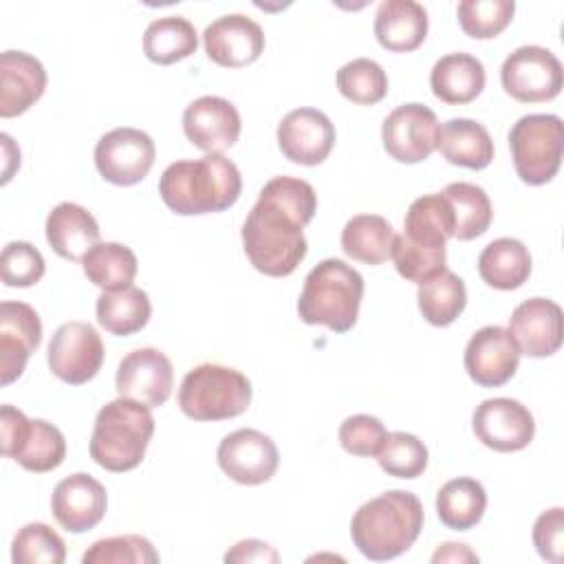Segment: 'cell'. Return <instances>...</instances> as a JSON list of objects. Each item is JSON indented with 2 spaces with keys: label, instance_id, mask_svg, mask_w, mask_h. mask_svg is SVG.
<instances>
[{
  "label": "cell",
  "instance_id": "obj_1",
  "mask_svg": "<svg viewBox=\"0 0 564 564\" xmlns=\"http://www.w3.org/2000/svg\"><path fill=\"white\" fill-rule=\"evenodd\" d=\"M317 196L311 183L295 176H275L258 194L242 223V247L264 275H291L304 260L308 245L304 227L313 220Z\"/></svg>",
  "mask_w": 564,
  "mask_h": 564
},
{
  "label": "cell",
  "instance_id": "obj_2",
  "mask_svg": "<svg viewBox=\"0 0 564 564\" xmlns=\"http://www.w3.org/2000/svg\"><path fill=\"white\" fill-rule=\"evenodd\" d=\"M242 192V176L223 154H205L170 163L159 178V194L178 216H200L229 209Z\"/></svg>",
  "mask_w": 564,
  "mask_h": 564
},
{
  "label": "cell",
  "instance_id": "obj_3",
  "mask_svg": "<svg viewBox=\"0 0 564 564\" xmlns=\"http://www.w3.org/2000/svg\"><path fill=\"white\" fill-rule=\"evenodd\" d=\"M423 520V505L412 491L390 489L370 498L355 511L350 538L364 557L388 562L416 542Z\"/></svg>",
  "mask_w": 564,
  "mask_h": 564
},
{
  "label": "cell",
  "instance_id": "obj_4",
  "mask_svg": "<svg viewBox=\"0 0 564 564\" xmlns=\"http://www.w3.org/2000/svg\"><path fill=\"white\" fill-rule=\"evenodd\" d=\"M361 297V273L339 258H326L304 278L297 315L308 326H326L333 333H348L357 324Z\"/></svg>",
  "mask_w": 564,
  "mask_h": 564
},
{
  "label": "cell",
  "instance_id": "obj_5",
  "mask_svg": "<svg viewBox=\"0 0 564 564\" xmlns=\"http://www.w3.org/2000/svg\"><path fill=\"white\" fill-rule=\"evenodd\" d=\"M154 434V416L148 405L119 397L106 403L90 434V458L115 474L130 471L141 465Z\"/></svg>",
  "mask_w": 564,
  "mask_h": 564
},
{
  "label": "cell",
  "instance_id": "obj_6",
  "mask_svg": "<svg viewBox=\"0 0 564 564\" xmlns=\"http://www.w3.org/2000/svg\"><path fill=\"white\" fill-rule=\"evenodd\" d=\"M251 381L236 368L200 364L181 381L178 408L194 421H225L247 412Z\"/></svg>",
  "mask_w": 564,
  "mask_h": 564
},
{
  "label": "cell",
  "instance_id": "obj_7",
  "mask_svg": "<svg viewBox=\"0 0 564 564\" xmlns=\"http://www.w3.org/2000/svg\"><path fill=\"white\" fill-rule=\"evenodd\" d=\"M509 150L516 174L527 185L553 181L562 165L564 123L557 115H524L509 130Z\"/></svg>",
  "mask_w": 564,
  "mask_h": 564
},
{
  "label": "cell",
  "instance_id": "obj_8",
  "mask_svg": "<svg viewBox=\"0 0 564 564\" xmlns=\"http://www.w3.org/2000/svg\"><path fill=\"white\" fill-rule=\"evenodd\" d=\"M0 436L2 454L26 471H53L66 458V441L59 427L44 419H26L22 410L9 403L0 408Z\"/></svg>",
  "mask_w": 564,
  "mask_h": 564
},
{
  "label": "cell",
  "instance_id": "obj_9",
  "mask_svg": "<svg viewBox=\"0 0 564 564\" xmlns=\"http://www.w3.org/2000/svg\"><path fill=\"white\" fill-rule=\"evenodd\" d=\"M500 82L505 93L516 101L540 104L560 95L564 70L553 51L538 44H527L505 57Z\"/></svg>",
  "mask_w": 564,
  "mask_h": 564
},
{
  "label": "cell",
  "instance_id": "obj_10",
  "mask_svg": "<svg viewBox=\"0 0 564 564\" xmlns=\"http://www.w3.org/2000/svg\"><path fill=\"white\" fill-rule=\"evenodd\" d=\"M156 148L148 132L139 128H115L95 145V165L104 181L130 187L141 183L154 165Z\"/></svg>",
  "mask_w": 564,
  "mask_h": 564
},
{
  "label": "cell",
  "instance_id": "obj_11",
  "mask_svg": "<svg viewBox=\"0 0 564 564\" xmlns=\"http://www.w3.org/2000/svg\"><path fill=\"white\" fill-rule=\"evenodd\" d=\"M46 359L59 381L88 383L104 364L101 335L88 322H64L48 341Z\"/></svg>",
  "mask_w": 564,
  "mask_h": 564
},
{
  "label": "cell",
  "instance_id": "obj_12",
  "mask_svg": "<svg viewBox=\"0 0 564 564\" xmlns=\"http://www.w3.org/2000/svg\"><path fill=\"white\" fill-rule=\"evenodd\" d=\"M438 119L434 110L423 104L397 106L381 126V141L386 152L399 163H421L436 150Z\"/></svg>",
  "mask_w": 564,
  "mask_h": 564
},
{
  "label": "cell",
  "instance_id": "obj_13",
  "mask_svg": "<svg viewBox=\"0 0 564 564\" xmlns=\"http://www.w3.org/2000/svg\"><path fill=\"white\" fill-rule=\"evenodd\" d=\"M216 460L234 482L253 487L273 478L280 465V454L271 436L242 427L220 441Z\"/></svg>",
  "mask_w": 564,
  "mask_h": 564
},
{
  "label": "cell",
  "instance_id": "obj_14",
  "mask_svg": "<svg viewBox=\"0 0 564 564\" xmlns=\"http://www.w3.org/2000/svg\"><path fill=\"white\" fill-rule=\"evenodd\" d=\"M476 438L494 452H520L535 434V421L527 405L509 397L485 399L471 416Z\"/></svg>",
  "mask_w": 564,
  "mask_h": 564
},
{
  "label": "cell",
  "instance_id": "obj_15",
  "mask_svg": "<svg viewBox=\"0 0 564 564\" xmlns=\"http://www.w3.org/2000/svg\"><path fill=\"white\" fill-rule=\"evenodd\" d=\"M115 386L119 397L139 401L148 408H159L172 394V361L156 348H137L119 361Z\"/></svg>",
  "mask_w": 564,
  "mask_h": 564
},
{
  "label": "cell",
  "instance_id": "obj_16",
  "mask_svg": "<svg viewBox=\"0 0 564 564\" xmlns=\"http://www.w3.org/2000/svg\"><path fill=\"white\" fill-rule=\"evenodd\" d=\"M463 364L469 379L478 386L500 388L516 375L520 350L507 328L489 324L469 337Z\"/></svg>",
  "mask_w": 564,
  "mask_h": 564
},
{
  "label": "cell",
  "instance_id": "obj_17",
  "mask_svg": "<svg viewBox=\"0 0 564 564\" xmlns=\"http://www.w3.org/2000/svg\"><path fill=\"white\" fill-rule=\"evenodd\" d=\"M240 112L236 106L216 95L194 99L183 112V132L192 145L207 154H223L240 137Z\"/></svg>",
  "mask_w": 564,
  "mask_h": 564
},
{
  "label": "cell",
  "instance_id": "obj_18",
  "mask_svg": "<svg viewBox=\"0 0 564 564\" xmlns=\"http://www.w3.org/2000/svg\"><path fill=\"white\" fill-rule=\"evenodd\" d=\"M280 152L300 165H319L335 145V126L317 108H295L278 123Z\"/></svg>",
  "mask_w": 564,
  "mask_h": 564
},
{
  "label": "cell",
  "instance_id": "obj_19",
  "mask_svg": "<svg viewBox=\"0 0 564 564\" xmlns=\"http://www.w3.org/2000/svg\"><path fill=\"white\" fill-rule=\"evenodd\" d=\"M42 341V322L33 306L4 300L0 304V381L13 383Z\"/></svg>",
  "mask_w": 564,
  "mask_h": 564
},
{
  "label": "cell",
  "instance_id": "obj_20",
  "mask_svg": "<svg viewBox=\"0 0 564 564\" xmlns=\"http://www.w3.org/2000/svg\"><path fill=\"white\" fill-rule=\"evenodd\" d=\"M106 487L82 471L62 478L51 496L53 518L68 533H86L97 527L106 516Z\"/></svg>",
  "mask_w": 564,
  "mask_h": 564
},
{
  "label": "cell",
  "instance_id": "obj_21",
  "mask_svg": "<svg viewBox=\"0 0 564 564\" xmlns=\"http://www.w3.org/2000/svg\"><path fill=\"white\" fill-rule=\"evenodd\" d=\"M203 44L207 57L214 64L225 68H240L262 55L264 33L256 20L242 13H227L205 26Z\"/></svg>",
  "mask_w": 564,
  "mask_h": 564
},
{
  "label": "cell",
  "instance_id": "obj_22",
  "mask_svg": "<svg viewBox=\"0 0 564 564\" xmlns=\"http://www.w3.org/2000/svg\"><path fill=\"white\" fill-rule=\"evenodd\" d=\"M507 330L520 355L551 357L562 346V308L553 300L529 297L513 308Z\"/></svg>",
  "mask_w": 564,
  "mask_h": 564
},
{
  "label": "cell",
  "instance_id": "obj_23",
  "mask_svg": "<svg viewBox=\"0 0 564 564\" xmlns=\"http://www.w3.org/2000/svg\"><path fill=\"white\" fill-rule=\"evenodd\" d=\"M46 88L42 62L24 51L0 55V117L11 119L26 112Z\"/></svg>",
  "mask_w": 564,
  "mask_h": 564
},
{
  "label": "cell",
  "instance_id": "obj_24",
  "mask_svg": "<svg viewBox=\"0 0 564 564\" xmlns=\"http://www.w3.org/2000/svg\"><path fill=\"white\" fill-rule=\"evenodd\" d=\"M44 229L51 249L70 262L82 260L99 242V225L95 216L70 200H64L48 212Z\"/></svg>",
  "mask_w": 564,
  "mask_h": 564
},
{
  "label": "cell",
  "instance_id": "obj_25",
  "mask_svg": "<svg viewBox=\"0 0 564 564\" xmlns=\"http://www.w3.org/2000/svg\"><path fill=\"white\" fill-rule=\"evenodd\" d=\"M427 11L414 0H383L375 13V37L390 53H410L425 42Z\"/></svg>",
  "mask_w": 564,
  "mask_h": 564
},
{
  "label": "cell",
  "instance_id": "obj_26",
  "mask_svg": "<svg viewBox=\"0 0 564 564\" xmlns=\"http://www.w3.org/2000/svg\"><path fill=\"white\" fill-rule=\"evenodd\" d=\"M485 66L469 53H447L434 62L430 86L434 97L449 106L474 101L485 88Z\"/></svg>",
  "mask_w": 564,
  "mask_h": 564
},
{
  "label": "cell",
  "instance_id": "obj_27",
  "mask_svg": "<svg viewBox=\"0 0 564 564\" xmlns=\"http://www.w3.org/2000/svg\"><path fill=\"white\" fill-rule=\"evenodd\" d=\"M436 150L447 163L467 170H485L494 161V141L489 130L465 117L449 119L438 128Z\"/></svg>",
  "mask_w": 564,
  "mask_h": 564
},
{
  "label": "cell",
  "instance_id": "obj_28",
  "mask_svg": "<svg viewBox=\"0 0 564 564\" xmlns=\"http://www.w3.org/2000/svg\"><path fill=\"white\" fill-rule=\"evenodd\" d=\"M478 273L491 289H520L531 275V253L518 238H496L480 251Z\"/></svg>",
  "mask_w": 564,
  "mask_h": 564
},
{
  "label": "cell",
  "instance_id": "obj_29",
  "mask_svg": "<svg viewBox=\"0 0 564 564\" xmlns=\"http://www.w3.org/2000/svg\"><path fill=\"white\" fill-rule=\"evenodd\" d=\"M487 509L485 487L469 476L447 480L436 494L438 520L454 531L474 529Z\"/></svg>",
  "mask_w": 564,
  "mask_h": 564
},
{
  "label": "cell",
  "instance_id": "obj_30",
  "mask_svg": "<svg viewBox=\"0 0 564 564\" xmlns=\"http://www.w3.org/2000/svg\"><path fill=\"white\" fill-rule=\"evenodd\" d=\"M403 236L416 245L441 249L454 236V214L443 194H425L412 200L403 218Z\"/></svg>",
  "mask_w": 564,
  "mask_h": 564
},
{
  "label": "cell",
  "instance_id": "obj_31",
  "mask_svg": "<svg viewBox=\"0 0 564 564\" xmlns=\"http://www.w3.org/2000/svg\"><path fill=\"white\" fill-rule=\"evenodd\" d=\"M99 326L110 335H134L152 315L150 297L143 289L128 286L121 291H104L95 304Z\"/></svg>",
  "mask_w": 564,
  "mask_h": 564
},
{
  "label": "cell",
  "instance_id": "obj_32",
  "mask_svg": "<svg viewBox=\"0 0 564 564\" xmlns=\"http://www.w3.org/2000/svg\"><path fill=\"white\" fill-rule=\"evenodd\" d=\"M394 240L392 225L379 214H357L341 229V249L364 264H381L390 258Z\"/></svg>",
  "mask_w": 564,
  "mask_h": 564
},
{
  "label": "cell",
  "instance_id": "obj_33",
  "mask_svg": "<svg viewBox=\"0 0 564 564\" xmlns=\"http://www.w3.org/2000/svg\"><path fill=\"white\" fill-rule=\"evenodd\" d=\"M198 33L187 18L165 15L148 24L143 33V53L150 62L167 66L196 53Z\"/></svg>",
  "mask_w": 564,
  "mask_h": 564
},
{
  "label": "cell",
  "instance_id": "obj_34",
  "mask_svg": "<svg viewBox=\"0 0 564 564\" xmlns=\"http://www.w3.org/2000/svg\"><path fill=\"white\" fill-rule=\"evenodd\" d=\"M82 269L95 286L104 291H121L132 286L139 262L134 251L121 242H97L82 258Z\"/></svg>",
  "mask_w": 564,
  "mask_h": 564
},
{
  "label": "cell",
  "instance_id": "obj_35",
  "mask_svg": "<svg viewBox=\"0 0 564 564\" xmlns=\"http://www.w3.org/2000/svg\"><path fill=\"white\" fill-rule=\"evenodd\" d=\"M454 214V238L474 240L482 236L494 218V207L480 185L456 181L441 192Z\"/></svg>",
  "mask_w": 564,
  "mask_h": 564
},
{
  "label": "cell",
  "instance_id": "obj_36",
  "mask_svg": "<svg viewBox=\"0 0 564 564\" xmlns=\"http://www.w3.org/2000/svg\"><path fill=\"white\" fill-rule=\"evenodd\" d=\"M416 302L425 322L432 326H449L465 311L467 289L456 273L445 269L432 280L419 284Z\"/></svg>",
  "mask_w": 564,
  "mask_h": 564
},
{
  "label": "cell",
  "instance_id": "obj_37",
  "mask_svg": "<svg viewBox=\"0 0 564 564\" xmlns=\"http://www.w3.org/2000/svg\"><path fill=\"white\" fill-rule=\"evenodd\" d=\"M337 88L348 101L357 106H372L386 97L388 75L379 62L357 57L337 70Z\"/></svg>",
  "mask_w": 564,
  "mask_h": 564
},
{
  "label": "cell",
  "instance_id": "obj_38",
  "mask_svg": "<svg viewBox=\"0 0 564 564\" xmlns=\"http://www.w3.org/2000/svg\"><path fill=\"white\" fill-rule=\"evenodd\" d=\"M427 447L425 443L410 432H388V438L377 454L379 467L394 478H419L427 467Z\"/></svg>",
  "mask_w": 564,
  "mask_h": 564
},
{
  "label": "cell",
  "instance_id": "obj_39",
  "mask_svg": "<svg viewBox=\"0 0 564 564\" xmlns=\"http://www.w3.org/2000/svg\"><path fill=\"white\" fill-rule=\"evenodd\" d=\"M66 560L64 540L44 522L24 524L11 544L13 564H62Z\"/></svg>",
  "mask_w": 564,
  "mask_h": 564
},
{
  "label": "cell",
  "instance_id": "obj_40",
  "mask_svg": "<svg viewBox=\"0 0 564 564\" xmlns=\"http://www.w3.org/2000/svg\"><path fill=\"white\" fill-rule=\"evenodd\" d=\"M513 0H463L456 7L460 29L476 40H489L502 33L513 20Z\"/></svg>",
  "mask_w": 564,
  "mask_h": 564
},
{
  "label": "cell",
  "instance_id": "obj_41",
  "mask_svg": "<svg viewBox=\"0 0 564 564\" xmlns=\"http://www.w3.org/2000/svg\"><path fill=\"white\" fill-rule=\"evenodd\" d=\"M390 258H392L399 275L414 284H423L447 269L445 267V260H447L445 247H441V249L423 247V245L408 240L403 234L394 236Z\"/></svg>",
  "mask_w": 564,
  "mask_h": 564
},
{
  "label": "cell",
  "instance_id": "obj_42",
  "mask_svg": "<svg viewBox=\"0 0 564 564\" xmlns=\"http://www.w3.org/2000/svg\"><path fill=\"white\" fill-rule=\"evenodd\" d=\"M84 564H156L159 553L148 538L115 535L97 540L84 555Z\"/></svg>",
  "mask_w": 564,
  "mask_h": 564
},
{
  "label": "cell",
  "instance_id": "obj_43",
  "mask_svg": "<svg viewBox=\"0 0 564 564\" xmlns=\"http://www.w3.org/2000/svg\"><path fill=\"white\" fill-rule=\"evenodd\" d=\"M46 262L42 253L26 240H13L4 245L0 256V275L7 286L26 289L42 280Z\"/></svg>",
  "mask_w": 564,
  "mask_h": 564
},
{
  "label": "cell",
  "instance_id": "obj_44",
  "mask_svg": "<svg viewBox=\"0 0 564 564\" xmlns=\"http://www.w3.org/2000/svg\"><path fill=\"white\" fill-rule=\"evenodd\" d=\"M386 438V425L372 414H352L339 425V443L352 456H377Z\"/></svg>",
  "mask_w": 564,
  "mask_h": 564
},
{
  "label": "cell",
  "instance_id": "obj_45",
  "mask_svg": "<svg viewBox=\"0 0 564 564\" xmlns=\"http://www.w3.org/2000/svg\"><path fill=\"white\" fill-rule=\"evenodd\" d=\"M533 546L542 560L560 564L564 553V509L553 507L538 516L533 524Z\"/></svg>",
  "mask_w": 564,
  "mask_h": 564
},
{
  "label": "cell",
  "instance_id": "obj_46",
  "mask_svg": "<svg viewBox=\"0 0 564 564\" xmlns=\"http://www.w3.org/2000/svg\"><path fill=\"white\" fill-rule=\"evenodd\" d=\"M225 562H280V553L262 540H240L227 553Z\"/></svg>",
  "mask_w": 564,
  "mask_h": 564
},
{
  "label": "cell",
  "instance_id": "obj_47",
  "mask_svg": "<svg viewBox=\"0 0 564 564\" xmlns=\"http://www.w3.org/2000/svg\"><path fill=\"white\" fill-rule=\"evenodd\" d=\"M432 562L434 564H441V562H478V555L467 546V544H458V542H445L441 544L434 555H432Z\"/></svg>",
  "mask_w": 564,
  "mask_h": 564
},
{
  "label": "cell",
  "instance_id": "obj_48",
  "mask_svg": "<svg viewBox=\"0 0 564 564\" xmlns=\"http://www.w3.org/2000/svg\"><path fill=\"white\" fill-rule=\"evenodd\" d=\"M0 139H2V150H4L2 183H9V178H11V165L9 163H13V167H20V150L13 145V139L7 132H2Z\"/></svg>",
  "mask_w": 564,
  "mask_h": 564
}]
</instances>
